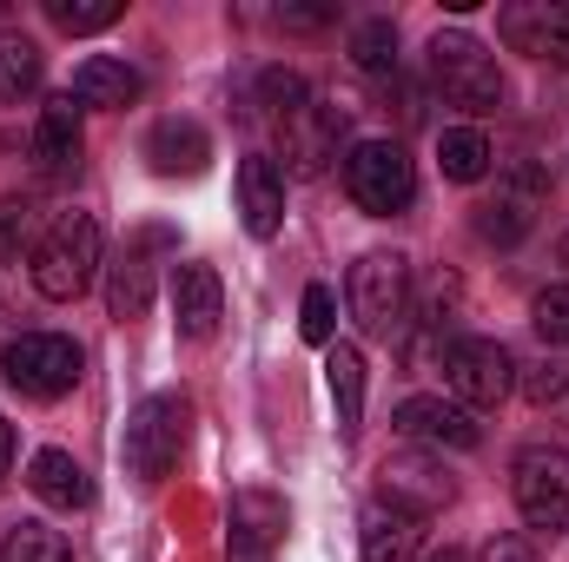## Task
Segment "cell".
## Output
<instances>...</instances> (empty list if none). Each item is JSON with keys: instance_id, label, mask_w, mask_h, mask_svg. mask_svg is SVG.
<instances>
[{"instance_id": "1", "label": "cell", "mask_w": 569, "mask_h": 562, "mask_svg": "<svg viewBox=\"0 0 569 562\" xmlns=\"http://www.w3.org/2000/svg\"><path fill=\"white\" fill-rule=\"evenodd\" d=\"M430 80L437 93L457 107V113H497L503 107V73H497V53L477 40V33H437L430 40Z\"/></svg>"}, {"instance_id": "2", "label": "cell", "mask_w": 569, "mask_h": 562, "mask_svg": "<svg viewBox=\"0 0 569 562\" xmlns=\"http://www.w3.org/2000/svg\"><path fill=\"white\" fill-rule=\"evenodd\" d=\"M93 272H100V225H93V212H60L47 225V239L33 245V284H40V298L67 304V298H80L93 284Z\"/></svg>"}, {"instance_id": "3", "label": "cell", "mask_w": 569, "mask_h": 562, "mask_svg": "<svg viewBox=\"0 0 569 562\" xmlns=\"http://www.w3.org/2000/svg\"><path fill=\"white\" fill-rule=\"evenodd\" d=\"M345 192L371 219H398L418 199V165L398 140H358L345 152Z\"/></svg>"}, {"instance_id": "4", "label": "cell", "mask_w": 569, "mask_h": 562, "mask_svg": "<svg viewBox=\"0 0 569 562\" xmlns=\"http://www.w3.org/2000/svg\"><path fill=\"white\" fill-rule=\"evenodd\" d=\"M186 423H192V404L179 391H152L140 411L127 418V436H120V456H127V476L140 483H159L179 450H186Z\"/></svg>"}, {"instance_id": "5", "label": "cell", "mask_w": 569, "mask_h": 562, "mask_svg": "<svg viewBox=\"0 0 569 562\" xmlns=\"http://www.w3.org/2000/svg\"><path fill=\"white\" fill-rule=\"evenodd\" d=\"M0 378H7L20 398L53 404V398H67V391L80 384V344L60 338V331H27V338H13V344L0 351Z\"/></svg>"}, {"instance_id": "6", "label": "cell", "mask_w": 569, "mask_h": 562, "mask_svg": "<svg viewBox=\"0 0 569 562\" xmlns=\"http://www.w3.org/2000/svg\"><path fill=\"white\" fill-rule=\"evenodd\" d=\"M351 311L371 338H398L411 324V265L398 252H365L351 265Z\"/></svg>"}, {"instance_id": "7", "label": "cell", "mask_w": 569, "mask_h": 562, "mask_svg": "<svg viewBox=\"0 0 569 562\" xmlns=\"http://www.w3.org/2000/svg\"><path fill=\"white\" fill-rule=\"evenodd\" d=\"M510 490H517V510L523 523L537 530H569V450L557 443H530L510 470Z\"/></svg>"}, {"instance_id": "8", "label": "cell", "mask_w": 569, "mask_h": 562, "mask_svg": "<svg viewBox=\"0 0 569 562\" xmlns=\"http://www.w3.org/2000/svg\"><path fill=\"white\" fill-rule=\"evenodd\" d=\"M510 351L497 344V338H457L450 351H443V384H450V398L463 404V411H490V404H503L510 398Z\"/></svg>"}, {"instance_id": "9", "label": "cell", "mask_w": 569, "mask_h": 562, "mask_svg": "<svg viewBox=\"0 0 569 562\" xmlns=\"http://www.w3.org/2000/svg\"><path fill=\"white\" fill-rule=\"evenodd\" d=\"M159 245H166V232H159V225H146V232H133V239L113 252V265H107V311H113L120 324H133V318H146V311H152Z\"/></svg>"}, {"instance_id": "10", "label": "cell", "mask_w": 569, "mask_h": 562, "mask_svg": "<svg viewBox=\"0 0 569 562\" xmlns=\"http://www.w3.org/2000/svg\"><path fill=\"white\" fill-rule=\"evenodd\" d=\"M497 33L530 60H569V0H510Z\"/></svg>"}, {"instance_id": "11", "label": "cell", "mask_w": 569, "mask_h": 562, "mask_svg": "<svg viewBox=\"0 0 569 562\" xmlns=\"http://www.w3.org/2000/svg\"><path fill=\"white\" fill-rule=\"evenodd\" d=\"M338 133H345V113H331V107L305 100L291 120H279L284 172H291V179H318V172H325V159L338 152Z\"/></svg>"}, {"instance_id": "12", "label": "cell", "mask_w": 569, "mask_h": 562, "mask_svg": "<svg viewBox=\"0 0 569 562\" xmlns=\"http://www.w3.org/2000/svg\"><path fill=\"white\" fill-rule=\"evenodd\" d=\"M398 430L411 443H437V450H477L483 443V423L463 404H443V398H405L398 404Z\"/></svg>"}, {"instance_id": "13", "label": "cell", "mask_w": 569, "mask_h": 562, "mask_svg": "<svg viewBox=\"0 0 569 562\" xmlns=\"http://www.w3.org/2000/svg\"><path fill=\"white\" fill-rule=\"evenodd\" d=\"M418 543H425V516H411V510L391 503V496H371V503H365V530H358L365 562H411Z\"/></svg>"}, {"instance_id": "14", "label": "cell", "mask_w": 569, "mask_h": 562, "mask_svg": "<svg viewBox=\"0 0 569 562\" xmlns=\"http://www.w3.org/2000/svg\"><path fill=\"white\" fill-rule=\"evenodd\" d=\"M172 318H179V331L186 338H212L219 331V318H226V284L212 265H179L172 272Z\"/></svg>"}, {"instance_id": "15", "label": "cell", "mask_w": 569, "mask_h": 562, "mask_svg": "<svg viewBox=\"0 0 569 562\" xmlns=\"http://www.w3.org/2000/svg\"><path fill=\"white\" fill-rule=\"evenodd\" d=\"M239 219H246L252 239H272V232L284 225V172H279V159L252 152V159L239 165Z\"/></svg>"}, {"instance_id": "16", "label": "cell", "mask_w": 569, "mask_h": 562, "mask_svg": "<svg viewBox=\"0 0 569 562\" xmlns=\"http://www.w3.org/2000/svg\"><path fill=\"white\" fill-rule=\"evenodd\" d=\"M378 496L405 503L411 516H430V510H443V503L457 496V483H450V470H443V463H430V456H391V463H385V490H378Z\"/></svg>"}, {"instance_id": "17", "label": "cell", "mask_w": 569, "mask_h": 562, "mask_svg": "<svg viewBox=\"0 0 569 562\" xmlns=\"http://www.w3.org/2000/svg\"><path fill=\"white\" fill-rule=\"evenodd\" d=\"M140 93H146L140 67H127V60H113V53H93V60H80V73H73V100H80V113H87V107L120 113V107H133Z\"/></svg>"}, {"instance_id": "18", "label": "cell", "mask_w": 569, "mask_h": 562, "mask_svg": "<svg viewBox=\"0 0 569 562\" xmlns=\"http://www.w3.org/2000/svg\"><path fill=\"white\" fill-rule=\"evenodd\" d=\"M146 159H152V172H166V179H192V172H206V159H212V140H206V127L199 120H159L152 133H146Z\"/></svg>"}, {"instance_id": "19", "label": "cell", "mask_w": 569, "mask_h": 562, "mask_svg": "<svg viewBox=\"0 0 569 562\" xmlns=\"http://www.w3.org/2000/svg\"><path fill=\"white\" fill-rule=\"evenodd\" d=\"M537 192H543V179H537V165H523L510 192H497L490 205H477V239H490V245H517V239L530 232V205H537Z\"/></svg>"}, {"instance_id": "20", "label": "cell", "mask_w": 569, "mask_h": 562, "mask_svg": "<svg viewBox=\"0 0 569 562\" xmlns=\"http://www.w3.org/2000/svg\"><path fill=\"white\" fill-rule=\"evenodd\" d=\"M33 159L47 172H67L80 159V100L73 93H60V100L40 107V120H33Z\"/></svg>"}, {"instance_id": "21", "label": "cell", "mask_w": 569, "mask_h": 562, "mask_svg": "<svg viewBox=\"0 0 569 562\" xmlns=\"http://www.w3.org/2000/svg\"><path fill=\"white\" fill-rule=\"evenodd\" d=\"M27 483H33V496L53 503V510H87V503H93V483H87V470H80L67 450H40V456L27 463Z\"/></svg>"}, {"instance_id": "22", "label": "cell", "mask_w": 569, "mask_h": 562, "mask_svg": "<svg viewBox=\"0 0 569 562\" xmlns=\"http://www.w3.org/2000/svg\"><path fill=\"white\" fill-rule=\"evenodd\" d=\"M325 378H331L338 430H358V418H365V358H358L351 344H331V358H325Z\"/></svg>"}, {"instance_id": "23", "label": "cell", "mask_w": 569, "mask_h": 562, "mask_svg": "<svg viewBox=\"0 0 569 562\" xmlns=\"http://www.w3.org/2000/svg\"><path fill=\"white\" fill-rule=\"evenodd\" d=\"M232 536H246V543H279L284 536V503L272 490H239L232 496Z\"/></svg>"}, {"instance_id": "24", "label": "cell", "mask_w": 569, "mask_h": 562, "mask_svg": "<svg viewBox=\"0 0 569 562\" xmlns=\"http://www.w3.org/2000/svg\"><path fill=\"white\" fill-rule=\"evenodd\" d=\"M40 87V47L27 33H0V107H20Z\"/></svg>"}, {"instance_id": "25", "label": "cell", "mask_w": 569, "mask_h": 562, "mask_svg": "<svg viewBox=\"0 0 569 562\" xmlns=\"http://www.w3.org/2000/svg\"><path fill=\"white\" fill-rule=\"evenodd\" d=\"M437 165H443V179L477 185V179L490 172V140H483L477 127H450V133L437 140Z\"/></svg>"}, {"instance_id": "26", "label": "cell", "mask_w": 569, "mask_h": 562, "mask_svg": "<svg viewBox=\"0 0 569 562\" xmlns=\"http://www.w3.org/2000/svg\"><path fill=\"white\" fill-rule=\"evenodd\" d=\"M0 562H73V550H67L60 530H47V523H20V530H7Z\"/></svg>"}, {"instance_id": "27", "label": "cell", "mask_w": 569, "mask_h": 562, "mask_svg": "<svg viewBox=\"0 0 569 562\" xmlns=\"http://www.w3.org/2000/svg\"><path fill=\"white\" fill-rule=\"evenodd\" d=\"M47 20L60 33H100L120 20V0H47Z\"/></svg>"}, {"instance_id": "28", "label": "cell", "mask_w": 569, "mask_h": 562, "mask_svg": "<svg viewBox=\"0 0 569 562\" xmlns=\"http://www.w3.org/2000/svg\"><path fill=\"white\" fill-rule=\"evenodd\" d=\"M351 60H358L365 73H391V67H398V27H391V20H365V27L351 33Z\"/></svg>"}, {"instance_id": "29", "label": "cell", "mask_w": 569, "mask_h": 562, "mask_svg": "<svg viewBox=\"0 0 569 562\" xmlns=\"http://www.w3.org/2000/svg\"><path fill=\"white\" fill-rule=\"evenodd\" d=\"M530 324H537V338H543V344H569V284L537 291V304H530Z\"/></svg>"}, {"instance_id": "30", "label": "cell", "mask_w": 569, "mask_h": 562, "mask_svg": "<svg viewBox=\"0 0 569 562\" xmlns=\"http://www.w3.org/2000/svg\"><path fill=\"white\" fill-rule=\"evenodd\" d=\"M298 331H305V344H331V331H338V304H331L325 284L305 291V304H298Z\"/></svg>"}, {"instance_id": "31", "label": "cell", "mask_w": 569, "mask_h": 562, "mask_svg": "<svg viewBox=\"0 0 569 562\" xmlns=\"http://www.w3.org/2000/svg\"><path fill=\"white\" fill-rule=\"evenodd\" d=\"M259 100H266V120L279 127V120H291L311 93H305V80H298V73H266V80H259Z\"/></svg>"}, {"instance_id": "32", "label": "cell", "mask_w": 569, "mask_h": 562, "mask_svg": "<svg viewBox=\"0 0 569 562\" xmlns=\"http://www.w3.org/2000/svg\"><path fill=\"white\" fill-rule=\"evenodd\" d=\"M27 232H33V205H27V199H7V205H0V259H20Z\"/></svg>"}, {"instance_id": "33", "label": "cell", "mask_w": 569, "mask_h": 562, "mask_svg": "<svg viewBox=\"0 0 569 562\" xmlns=\"http://www.w3.org/2000/svg\"><path fill=\"white\" fill-rule=\"evenodd\" d=\"M563 391H569V364H537V371L523 378V398H530V404H557Z\"/></svg>"}, {"instance_id": "34", "label": "cell", "mask_w": 569, "mask_h": 562, "mask_svg": "<svg viewBox=\"0 0 569 562\" xmlns=\"http://www.w3.org/2000/svg\"><path fill=\"white\" fill-rule=\"evenodd\" d=\"M483 562H543V556H537L530 536H497V543L483 550Z\"/></svg>"}, {"instance_id": "35", "label": "cell", "mask_w": 569, "mask_h": 562, "mask_svg": "<svg viewBox=\"0 0 569 562\" xmlns=\"http://www.w3.org/2000/svg\"><path fill=\"white\" fill-rule=\"evenodd\" d=\"M279 20H284V27H305V33H311V27L338 20V7H279Z\"/></svg>"}, {"instance_id": "36", "label": "cell", "mask_w": 569, "mask_h": 562, "mask_svg": "<svg viewBox=\"0 0 569 562\" xmlns=\"http://www.w3.org/2000/svg\"><path fill=\"white\" fill-rule=\"evenodd\" d=\"M7 463H13V423L0 418V476H7Z\"/></svg>"}, {"instance_id": "37", "label": "cell", "mask_w": 569, "mask_h": 562, "mask_svg": "<svg viewBox=\"0 0 569 562\" xmlns=\"http://www.w3.org/2000/svg\"><path fill=\"white\" fill-rule=\"evenodd\" d=\"M437 562H470V556H463V550H443V556H437Z\"/></svg>"}, {"instance_id": "38", "label": "cell", "mask_w": 569, "mask_h": 562, "mask_svg": "<svg viewBox=\"0 0 569 562\" xmlns=\"http://www.w3.org/2000/svg\"><path fill=\"white\" fill-rule=\"evenodd\" d=\"M563 265H569V232H563Z\"/></svg>"}, {"instance_id": "39", "label": "cell", "mask_w": 569, "mask_h": 562, "mask_svg": "<svg viewBox=\"0 0 569 562\" xmlns=\"http://www.w3.org/2000/svg\"><path fill=\"white\" fill-rule=\"evenodd\" d=\"M0 13H7V0H0Z\"/></svg>"}]
</instances>
